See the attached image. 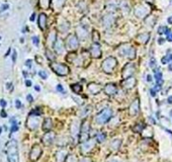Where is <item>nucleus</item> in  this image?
<instances>
[{
    "label": "nucleus",
    "mask_w": 172,
    "mask_h": 162,
    "mask_svg": "<svg viewBox=\"0 0 172 162\" xmlns=\"http://www.w3.org/2000/svg\"><path fill=\"white\" fill-rule=\"evenodd\" d=\"M7 160L8 162H18L17 142L11 140L7 144Z\"/></svg>",
    "instance_id": "1"
},
{
    "label": "nucleus",
    "mask_w": 172,
    "mask_h": 162,
    "mask_svg": "<svg viewBox=\"0 0 172 162\" xmlns=\"http://www.w3.org/2000/svg\"><path fill=\"white\" fill-rule=\"evenodd\" d=\"M65 48L69 51H76L79 48V40L76 34H69L66 39L65 42Z\"/></svg>",
    "instance_id": "2"
},
{
    "label": "nucleus",
    "mask_w": 172,
    "mask_h": 162,
    "mask_svg": "<svg viewBox=\"0 0 172 162\" xmlns=\"http://www.w3.org/2000/svg\"><path fill=\"white\" fill-rule=\"evenodd\" d=\"M111 117H113V110H111L110 109H104L96 116L95 121H96L97 124L102 125V124L107 123L108 121L110 120Z\"/></svg>",
    "instance_id": "3"
},
{
    "label": "nucleus",
    "mask_w": 172,
    "mask_h": 162,
    "mask_svg": "<svg viewBox=\"0 0 172 162\" xmlns=\"http://www.w3.org/2000/svg\"><path fill=\"white\" fill-rule=\"evenodd\" d=\"M116 59L113 58V57H108L107 59H106L102 62V70L107 74H110L113 73V69L116 67Z\"/></svg>",
    "instance_id": "4"
},
{
    "label": "nucleus",
    "mask_w": 172,
    "mask_h": 162,
    "mask_svg": "<svg viewBox=\"0 0 172 162\" xmlns=\"http://www.w3.org/2000/svg\"><path fill=\"white\" fill-rule=\"evenodd\" d=\"M51 68H52V70L56 73L57 75H60V76H65L70 72L68 66H66L64 64H61V63L53 62L52 64H51Z\"/></svg>",
    "instance_id": "5"
},
{
    "label": "nucleus",
    "mask_w": 172,
    "mask_h": 162,
    "mask_svg": "<svg viewBox=\"0 0 172 162\" xmlns=\"http://www.w3.org/2000/svg\"><path fill=\"white\" fill-rule=\"evenodd\" d=\"M120 54L123 56L128 57L130 59H133V58H135V56H136V50L130 45H124L120 47Z\"/></svg>",
    "instance_id": "6"
},
{
    "label": "nucleus",
    "mask_w": 172,
    "mask_h": 162,
    "mask_svg": "<svg viewBox=\"0 0 172 162\" xmlns=\"http://www.w3.org/2000/svg\"><path fill=\"white\" fill-rule=\"evenodd\" d=\"M40 126V117L36 115H30L27 121V127L30 130H36Z\"/></svg>",
    "instance_id": "7"
},
{
    "label": "nucleus",
    "mask_w": 172,
    "mask_h": 162,
    "mask_svg": "<svg viewBox=\"0 0 172 162\" xmlns=\"http://www.w3.org/2000/svg\"><path fill=\"white\" fill-rule=\"evenodd\" d=\"M53 48H54V50H55L56 54H58V55H62V54L65 52V49H66L65 43L63 42L61 39H59V38H57L56 41L54 42Z\"/></svg>",
    "instance_id": "8"
},
{
    "label": "nucleus",
    "mask_w": 172,
    "mask_h": 162,
    "mask_svg": "<svg viewBox=\"0 0 172 162\" xmlns=\"http://www.w3.org/2000/svg\"><path fill=\"white\" fill-rule=\"evenodd\" d=\"M42 148L40 147L39 145H34L33 148H31V151H30V160L31 161H37L39 158L42 156Z\"/></svg>",
    "instance_id": "9"
},
{
    "label": "nucleus",
    "mask_w": 172,
    "mask_h": 162,
    "mask_svg": "<svg viewBox=\"0 0 172 162\" xmlns=\"http://www.w3.org/2000/svg\"><path fill=\"white\" fill-rule=\"evenodd\" d=\"M89 54L91 55V57L93 58H100L101 57V49L98 43H94L93 45L90 47L89 49Z\"/></svg>",
    "instance_id": "10"
},
{
    "label": "nucleus",
    "mask_w": 172,
    "mask_h": 162,
    "mask_svg": "<svg viewBox=\"0 0 172 162\" xmlns=\"http://www.w3.org/2000/svg\"><path fill=\"white\" fill-rule=\"evenodd\" d=\"M55 139H56V134H55V133L52 132V131H49V132H47L46 134L44 135L43 143L46 146H50V145L53 144V142L55 141Z\"/></svg>",
    "instance_id": "11"
},
{
    "label": "nucleus",
    "mask_w": 172,
    "mask_h": 162,
    "mask_svg": "<svg viewBox=\"0 0 172 162\" xmlns=\"http://www.w3.org/2000/svg\"><path fill=\"white\" fill-rule=\"evenodd\" d=\"M95 145V140L94 139H90V140H87V141H85L82 143L81 145V151L83 152V153H87L91 150L92 148L94 147Z\"/></svg>",
    "instance_id": "12"
},
{
    "label": "nucleus",
    "mask_w": 172,
    "mask_h": 162,
    "mask_svg": "<svg viewBox=\"0 0 172 162\" xmlns=\"http://www.w3.org/2000/svg\"><path fill=\"white\" fill-rule=\"evenodd\" d=\"M134 71H135V67H134V64H127L125 66V68L123 70V77L127 79L130 78L131 76L133 75Z\"/></svg>",
    "instance_id": "13"
},
{
    "label": "nucleus",
    "mask_w": 172,
    "mask_h": 162,
    "mask_svg": "<svg viewBox=\"0 0 172 162\" xmlns=\"http://www.w3.org/2000/svg\"><path fill=\"white\" fill-rule=\"evenodd\" d=\"M76 33H77V36L82 40H86L88 37V33L86 27H83L82 24H79L77 27H76Z\"/></svg>",
    "instance_id": "14"
},
{
    "label": "nucleus",
    "mask_w": 172,
    "mask_h": 162,
    "mask_svg": "<svg viewBox=\"0 0 172 162\" xmlns=\"http://www.w3.org/2000/svg\"><path fill=\"white\" fill-rule=\"evenodd\" d=\"M70 131H71V135L73 138H77L79 132H80V124H79L77 121H74V122L71 124Z\"/></svg>",
    "instance_id": "15"
},
{
    "label": "nucleus",
    "mask_w": 172,
    "mask_h": 162,
    "mask_svg": "<svg viewBox=\"0 0 172 162\" xmlns=\"http://www.w3.org/2000/svg\"><path fill=\"white\" fill-rule=\"evenodd\" d=\"M104 92H106L107 95H109V96H113L116 92H117V88L116 86V84L113 83H108L106 85V87H104Z\"/></svg>",
    "instance_id": "16"
},
{
    "label": "nucleus",
    "mask_w": 172,
    "mask_h": 162,
    "mask_svg": "<svg viewBox=\"0 0 172 162\" xmlns=\"http://www.w3.org/2000/svg\"><path fill=\"white\" fill-rule=\"evenodd\" d=\"M88 91L91 94H97L101 91V86L100 84H97L95 82H91L90 84H88Z\"/></svg>",
    "instance_id": "17"
},
{
    "label": "nucleus",
    "mask_w": 172,
    "mask_h": 162,
    "mask_svg": "<svg viewBox=\"0 0 172 162\" xmlns=\"http://www.w3.org/2000/svg\"><path fill=\"white\" fill-rule=\"evenodd\" d=\"M140 110V103L139 99H136L135 101H133V103L130 106V115L131 116H136L139 113Z\"/></svg>",
    "instance_id": "18"
},
{
    "label": "nucleus",
    "mask_w": 172,
    "mask_h": 162,
    "mask_svg": "<svg viewBox=\"0 0 172 162\" xmlns=\"http://www.w3.org/2000/svg\"><path fill=\"white\" fill-rule=\"evenodd\" d=\"M135 85H136V79L133 77L127 78L122 83V86L124 88H126V89H131V88H133Z\"/></svg>",
    "instance_id": "19"
},
{
    "label": "nucleus",
    "mask_w": 172,
    "mask_h": 162,
    "mask_svg": "<svg viewBox=\"0 0 172 162\" xmlns=\"http://www.w3.org/2000/svg\"><path fill=\"white\" fill-rule=\"evenodd\" d=\"M89 131H90V124H89V121L84 120L80 125V132L83 133V134H88Z\"/></svg>",
    "instance_id": "20"
},
{
    "label": "nucleus",
    "mask_w": 172,
    "mask_h": 162,
    "mask_svg": "<svg viewBox=\"0 0 172 162\" xmlns=\"http://www.w3.org/2000/svg\"><path fill=\"white\" fill-rule=\"evenodd\" d=\"M114 23V18L113 15H106L103 17V24L106 27H110Z\"/></svg>",
    "instance_id": "21"
},
{
    "label": "nucleus",
    "mask_w": 172,
    "mask_h": 162,
    "mask_svg": "<svg viewBox=\"0 0 172 162\" xmlns=\"http://www.w3.org/2000/svg\"><path fill=\"white\" fill-rule=\"evenodd\" d=\"M39 25H40V28L41 30H45L47 27V16L46 14L44 13H41L40 16H39Z\"/></svg>",
    "instance_id": "22"
},
{
    "label": "nucleus",
    "mask_w": 172,
    "mask_h": 162,
    "mask_svg": "<svg viewBox=\"0 0 172 162\" xmlns=\"http://www.w3.org/2000/svg\"><path fill=\"white\" fill-rule=\"evenodd\" d=\"M53 128V122H52V120L51 119H46L45 120V122L43 124V129L45 130V131H47V132H49L51 131Z\"/></svg>",
    "instance_id": "23"
},
{
    "label": "nucleus",
    "mask_w": 172,
    "mask_h": 162,
    "mask_svg": "<svg viewBox=\"0 0 172 162\" xmlns=\"http://www.w3.org/2000/svg\"><path fill=\"white\" fill-rule=\"evenodd\" d=\"M70 28V24L68 21H64L62 24L59 25V31H61V33H66V31H68Z\"/></svg>",
    "instance_id": "24"
},
{
    "label": "nucleus",
    "mask_w": 172,
    "mask_h": 162,
    "mask_svg": "<svg viewBox=\"0 0 172 162\" xmlns=\"http://www.w3.org/2000/svg\"><path fill=\"white\" fill-rule=\"evenodd\" d=\"M66 156H67V152L65 150H60L59 152H57V155H56L57 160L58 161H63L66 158Z\"/></svg>",
    "instance_id": "25"
},
{
    "label": "nucleus",
    "mask_w": 172,
    "mask_h": 162,
    "mask_svg": "<svg viewBox=\"0 0 172 162\" xmlns=\"http://www.w3.org/2000/svg\"><path fill=\"white\" fill-rule=\"evenodd\" d=\"M120 144H122V141H120V140H113V141L110 143V147L113 150H117V149L120 148Z\"/></svg>",
    "instance_id": "26"
},
{
    "label": "nucleus",
    "mask_w": 172,
    "mask_h": 162,
    "mask_svg": "<svg viewBox=\"0 0 172 162\" xmlns=\"http://www.w3.org/2000/svg\"><path fill=\"white\" fill-rule=\"evenodd\" d=\"M106 138V134H104V133H98V134L95 136V141L98 142V143H102L104 140Z\"/></svg>",
    "instance_id": "27"
},
{
    "label": "nucleus",
    "mask_w": 172,
    "mask_h": 162,
    "mask_svg": "<svg viewBox=\"0 0 172 162\" xmlns=\"http://www.w3.org/2000/svg\"><path fill=\"white\" fill-rule=\"evenodd\" d=\"M71 88H72V90L77 94H79L82 91V86H81V84H79V83H75L71 85Z\"/></svg>",
    "instance_id": "28"
},
{
    "label": "nucleus",
    "mask_w": 172,
    "mask_h": 162,
    "mask_svg": "<svg viewBox=\"0 0 172 162\" xmlns=\"http://www.w3.org/2000/svg\"><path fill=\"white\" fill-rule=\"evenodd\" d=\"M90 112H91V107L90 106H84L83 109H82V110L80 112V116L81 117H86L88 115V113H90Z\"/></svg>",
    "instance_id": "29"
},
{
    "label": "nucleus",
    "mask_w": 172,
    "mask_h": 162,
    "mask_svg": "<svg viewBox=\"0 0 172 162\" xmlns=\"http://www.w3.org/2000/svg\"><path fill=\"white\" fill-rule=\"evenodd\" d=\"M64 160H65V162H78L77 157H76L75 155H72V154L67 155Z\"/></svg>",
    "instance_id": "30"
},
{
    "label": "nucleus",
    "mask_w": 172,
    "mask_h": 162,
    "mask_svg": "<svg viewBox=\"0 0 172 162\" xmlns=\"http://www.w3.org/2000/svg\"><path fill=\"white\" fill-rule=\"evenodd\" d=\"M64 2H65V0H52V3L54 4V6L57 8H60V7H62L63 4H64Z\"/></svg>",
    "instance_id": "31"
},
{
    "label": "nucleus",
    "mask_w": 172,
    "mask_h": 162,
    "mask_svg": "<svg viewBox=\"0 0 172 162\" xmlns=\"http://www.w3.org/2000/svg\"><path fill=\"white\" fill-rule=\"evenodd\" d=\"M92 40H93L94 43H98V41H99V34L95 30L92 31Z\"/></svg>",
    "instance_id": "32"
},
{
    "label": "nucleus",
    "mask_w": 172,
    "mask_h": 162,
    "mask_svg": "<svg viewBox=\"0 0 172 162\" xmlns=\"http://www.w3.org/2000/svg\"><path fill=\"white\" fill-rule=\"evenodd\" d=\"M144 129V126L142 125V124H138V125H136L134 127V131L139 133V132H142V130Z\"/></svg>",
    "instance_id": "33"
},
{
    "label": "nucleus",
    "mask_w": 172,
    "mask_h": 162,
    "mask_svg": "<svg viewBox=\"0 0 172 162\" xmlns=\"http://www.w3.org/2000/svg\"><path fill=\"white\" fill-rule=\"evenodd\" d=\"M46 55L48 57V59L51 60V61H54V60H55V58H56V57L52 54V52H51V51H49V50L46 51Z\"/></svg>",
    "instance_id": "34"
},
{
    "label": "nucleus",
    "mask_w": 172,
    "mask_h": 162,
    "mask_svg": "<svg viewBox=\"0 0 172 162\" xmlns=\"http://www.w3.org/2000/svg\"><path fill=\"white\" fill-rule=\"evenodd\" d=\"M155 76H156V79H157L158 83H159V81H162V73L159 71V70H156Z\"/></svg>",
    "instance_id": "35"
},
{
    "label": "nucleus",
    "mask_w": 172,
    "mask_h": 162,
    "mask_svg": "<svg viewBox=\"0 0 172 162\" xmlns=\"http://www.w3.org/2000/svg\"><path fill=\"white\" fill-rule=\"evenodd\" d=\"M39 75L41 76V78H43V79H47L48 78V74L45 71H40Z\"/></svg>",
    "instance_id": "36"
},
{
    "label": "nucleus",
    "mask_w": 172,
    "mask_h": 162,
    "mask_svg": "<svg viewBox=\"0 0 172 162\" xmlns=\"http://www.w3.org/2000/svg\"><path fill=\"white\" fill-rule=\"evenodd\" d=\"M31 40H33V43L34 44V45L39 46V38H38V37H33V39H31Z\"/></svg>",
    "instance_id": "37"
},
{
    "label": "nucleus",
    "mask_w": 172,
    "mask_h": 162,
    "mask_svg": "<svg viewBox=\"0 0 172 162\" xmlns=\"http://www.w3.org/2000/svg\"><path fill=\"white\" fill-rule=\"evenodd\" d=\"M57 90L60 91V92H62V93L65 92V91H64V88H63V86H62L61 84H58V85H57Z\"/></svg>",
    "instance_id": "38"
},
{
    "label": "nucleus",
    "mask_w": 172,
    "mask_h": 162,
    "mask_svg": "<svg viewBox=\"0 0 172 162\" xmlns=\"http://www.w3.org/2000/svg\"><path fill=\"white\" fill-rule=\"evenodd\" d=\"M15 107H16V109H20V107H21V103H20V99L15 100Z\"/></svg>",
    "instance_id": "39"
},
{
    "label": "nucleus",
    "mask_w": 172,
    "mask_h": 162,
    "mask_svg": "<svg viewBox=\"0 0 172 162\" xmlns=\"http://www.w3.org/2000/svg\"><path fill=\"white\" fill-rule=\"evenodd\" d=\"M80 162H91V159L88 157H84V158H82Z\"/></svg>",
    "instance_id": "40"
},
{
    "label": "nucleus",
    "mask_w": 172,
    "mask_h": 162,
    "mask_svg": "<svg viewBox=\"0 0 172 162\" xmlns=\"http://www.w3.org/2000/svg\"><path fill=\"white\" fill-rule=\"evenodd\" d=\"M0 106H1L2 107H5L6 106V101L4 99H1L0 100Z\"/></svg>",
    "instance_id": "41"
},
{
    "label": "nucleus",
    "mask_w": 172,
    "mask_h": 162,
    "mask_svg": "<svg viewBox=\"0 0 172 162\" xmlns=\"http://www.w3.org/2000/svg\"><path fill=\"white\" fill-rule=\"evenodd\" d=\"M7 8H9V5L8 4H3L2 5V9H1V11H4V10H6V9Z\"/></svg>",
    "instance_id": "42"
},
{
    "label": "nucleus",
    "mask_w": 172,
    "mask_h": 162,
    "mask_svg": "<svg viewBox=\"0 0 172 162\" xmlns=\"http://www.w3.org/2000/svg\"><path fill=\"white\" fill-rule=\"evenodd\" d=\"M18 130V127L17 126H12V128H11V132H16Z\"/></svg>",
    "instance_id": "43"
},
{
    "label": "nucleus",
    "mask_w": 172,
    "mask_h": 162,
    "mask_svg": "<svg viewBox=\"0 0 172 162\" xmlns=\"http://www.w3.org/2000/svg\"><path fill=\"white\" fill-rule=\"evenodd\" d=\"M27 100H28V101H30V103H31V101H33V100H34V98H33V96H31V95H30V94H28V95H27Z\"/></svg>",
    "instance_id": "44"
},
{
    "label": "nucleus",
    "mask_w": 172,
    "mask_h": 162,
    "mask_svg": "<svg viewBox=\"0 0 172 162\" xmlns=\"http://www.w3.org/2000/svg\"><path fill=\"white\" fill-rule=\"evenodd\" d=\"M0 116H1L2 117H7V115H6V113L4 112V110H2L1 113H0Z\"/></svg>",
    "instance_id": "45"
},
{
    "label": "nucleus",
    "mask_w": 172,
    "mask_h": 162,
    "mask_svg": "<svg viewBox=\"0 0 172 162\" xmlns=\"http://www.w3.org/2000/svg\"><path fill=\"white\" fill-rule=\"evenodd\" d=\"M25 64H27V67H30V64H31V60H27V63H25Z\"/></svg>",
    "instance_id": "46"
},
{
    "label": "nucleus",
    "mask_w": 172,
    "mask_h": 162,
    "mask_svg": "<svg viewBox=\"0 0 172 162\" xmlns=\"http://www.w3.org/2000/svg\"><path fill=\"white\" fill-rule=\"evenodd\" d=\"M25 85H27V86H30V85H31L30 80H27V81H25Z\"/></svg>",
    "instance_id": "47"
},
{
    "label": "nucleus",
    "mask_w": 172,
    "mask_h": 162,
    "mask_svg": "<svg viewBox=\"0 0 172 162\" xmlns=\"http://www.w3.org/2000/svg\"><path fill=\"white\" fill-rule=\"evenodd\" d=\"M147 79H148V82H151V81H152V77H151L150 75L147 76Z\"/></svg>",
    "instance_id": "48"
},
{
    "label": "nucleus",
    "mask_w": 172,
    "mask_h": 162,
    "mask_svg": "<svg viewBox=\"0 0 172 162\" xmlns=\"http://www.w3.org/2000/svg\"><path fill=\"white\" fill-rule=\"evenodd\" d=\"M15 56H16V53L13 52V57H12V60H13V62H15Z\"/></svg>",
    "instance_id": "49"
},
{
    "label": "nucleus",
    "mask_w": 172,
    "mask_h": 162,
    "mask_svg": "<svg viewBox=\"0 0 172 162\" xmlns=\"http://www.w3.org/2000/svg\"><path fill=\"white\" fill-rule=\"evenodd\" d=\"M34 88H36L37 91H40V90H41V89H40V86H38V85H36V86H34Z\"/></svg>",
    "instance_id": "50"
},
{
    "label": "nucleus",
    "mask_w": 172,
    "mask_h": 162,
    "mask_svg": "<svg viewBox=\"0 0 172 162\" xmlns=\"http://www.w3.org/2000/svg\"><path fill=\"white\" fill-rule=\"evenodd\" d=\"M34 16H36V15H34V13L31 15V17H30V20L33 21V20H34Z\"/></svg>",
    "instance_id": "51"
},
{
    "label": "nucleus",
    "mask_w": 172,
    "mask_h": 162,
    "mask_svg": "<svg viewBox=\"0 0 172 162\" xmlns=\"http://www.w3.org/2000/svg\"><path fill=\"white\" fill-rule=\"evenodd\" d=\"M168 103H172V96H170L169 98H168Z\"/></svg>",
    "instance_id": "52"
},
{
    "label": "nucleus",
    "mask_w": 172,
    "mask_h": 162,
    "mask_svg": "<svg viewBox=\"0 0 172 162\" xmlns=\"http://www.w3.org/2000/svg\"><path fill=\"white\" fill-rule=\"evenodd\" d=\"M22 73H23V76H24V77H27V72L23 71V72H22Z\"/></svg>",
    "instance_id": "53"
},
{
    "label": "nucleus",
    "mask_w": 172,
    "mask_h": 162,
    "mask_svg": "<svg viewBox=\"0 0 172 162\" xmlns=\"http://www.w3.org/2000/svg\"><path fill=\"white\" fill-rule=\"evenodd\" d=\"M108 162H120V161H116V160H111V161H108Z\"/></svg>",
    "instance_id": "54"
},
{
    "label": "nucleus",
    "mask_w": 172,
    "mask_h": 162,
    "mask_svg": "<svg viewBox=\"0 0 172 162\" xmlns=\"http://www.w3.org/2000/svg\"><path fill=\"white\" fill-rule=\"evenodd\" d=\"M1 132H2V128L0 127V133H1Z\"/></svg>",
    "instance_id": "55"
}]
</instances>
